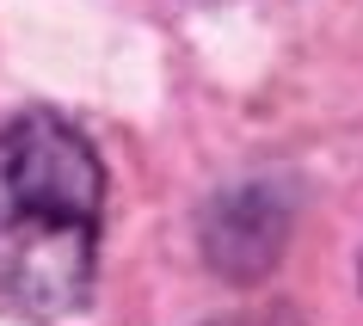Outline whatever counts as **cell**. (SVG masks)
Instances as JSON below:
<instances>
[{
    "mask_svg": "<svg viewBox=\"0 0 363 326\" xmlns=\"http://www.w3.org/2000/svg\"><path fill=\"white\" fill-rule=\"evenodd\" d=\"M289 222H296V197L284 185H271V179L228 185L203 203V259L228 283H259L284 259Z\"/></svg>",
    "mask_w": 363,
    "mask_h": 326,
    "instance_id": "7a4b0ae2",
    "label": "cell"
},
{
    "mask_svg": "<svg viewBox=\"0 0 363 326\" xmlns=\"http://www.w3.org/2000/svg\"><path fill=\"white\" fill-rule=\"evenodd\" d=\"M105 222V167L56 111L0 123V302L62 320L86 302Z\"/></svg>",
    "mask_w": 363,
    "mask_h": 326,
    "instance_id": "6da1fadb",
    "label": "cell"
},
{
    "mask_svg": "<svg viewBox=\"0 0 363 326\" xmlns=\"http://www.w3.org/2000/svg\"><path fill=\"white\" fill-rule=\"evenodd\" d=\"M203 326H308V320H302L289 302H252V308H234V314L203 320Z\"/></svg>",
    "mask_w": 363,
    "mask_h": 326,
    "instance_id": "3957f363",
    "label": "cell"
}]
</instances>
